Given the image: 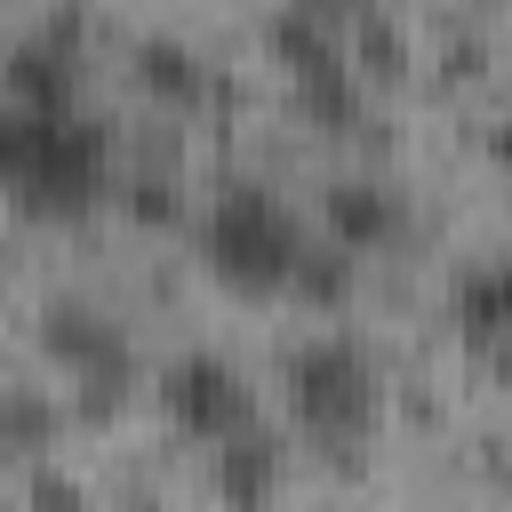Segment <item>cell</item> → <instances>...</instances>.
<instances>
[{
  "instance_id": "obj_1",
  "label": "cell",
  "mask_w": 512,
  "mask_h": 512,
  "mask_svg": "<svg viewBox=\"0 0 512 512\" xmlns=\"http://www.w3.org/2000/svg\"><path fill=\"white\" fill-rule=\"evenodd\" d=\"M0 192L40 216V224H72L112 192V136L72 104V112H32V104H0Z\"/></svg>"
},
{
  "instance_id": "obj_2",
  "label": "cell",
  "mask_w": 512,
  "mask_h": 512,
  "mask_svg": "<svg viewBox=\"0 0 512 512\" xmlns=\"http://www.w3.org/2000/svg\"><path fill=\"white\" fill-rule=\"evenodd\" d=\"M304 256V224L280 208V192L264 184H224L200 216V264L216 288L232 296H288V272Z\"/></svg>"
},
{
  "instance_id": "obj_3",
  "label": "cell",
  "mask_w": 512,
  "mask_h": 512,
  "mask_svg": "<svg viewBox=\"0 0 512 512\" xmlns=\"http://www.w3.org/2000/svg\"><path fill=\"white\" fill-rule=\"evenodd\" d=\"M376 408H384V376H376V360L352 336H312L288 360V416H296L304 440L360 448L376 432Z\"/></svg>"
},
{
  "instance_id": "obj_4",
  "label": "cell",
  "mask_w": 512,
  "mask_h": 512,
  "mask_svg": "<svg viewBox=\"0 0 512 512\" xmlns=\"http://www.w3.org/2000/svg\"><path fill=\"white\" fill-rule=\"evenodd\" d=\"M264 40H272V64H280L288 88H296V112H304L312 128L344 136V128L360 120V72H352V48L336 40V16L288 0Z\"/></svg>"
},
{
  "instance_id": "obj_5",
  "label": "cell",
  "mask_w": 512,
  "mask_h": 512,
  "mask_svg": "<svg viewBox=\"0 0 512 512\" xmlns=\"http://www.w3.org/2000/svg\"><path fill=\"white\" fill-rule=\"evenodd\" d=\"M160 408H168V424L192 432L200 448H216V440H232V432L256 424V392H248V376H240L232 360H216V352H184V360H168V368H160Z\"/></svg>"
},
{
  "instance_id": "obj_6",
  "label": "cell",
  "mask_w": 512,
  "mask_h": 512,
  "mask_svg": "<svg viewBox=\"0 0 512 512\" xmlns=\"http://www.w3.org/2000/svg\"><path fill=\"white\" fill-rule=\"evenodd\" d=\"M40 352H48L72 384H88L96 408L120 400V392H128V368H136L128 336H120L96 304H48V312H40Z\"/></svg>"
},
{
  "instance_id": "obj_7",
  "label": "cell",
  "mask_w": 512,
  "mask_h": 512,
  "mask_svg": "<svg viewBox=\"0 0 512 512\" xmlns=\"http://www.w3.org/2000/svg\"><path fill=\"white\" fill-rule=\"evenodd\" d=\"M8 104H32V112H72V104H80L72 24H48L40 40H24V48L8 56Z\"/></svg>"
},
{
  "instance_id": "obj_8",
  "label": "cell",
  "mask_w": 512,
  "mask_h": 512,
  "mask_svg": "<svg viewBox=\"0 0 512 512\" xmlns=\"http://www.w3.org/2000/svg\"><path fill=\"white\" fill-rule=\"evenodd\" d=\"M400 200L384 192V184H368V176H344V184H328V200H320V232L344 248V256H376V248H392L400 240Z\"/></svg>"
},
{
  "instance_id": "obj_9",
  "label": "cell",
  "mask_w": 512,
  "mask_h": 512,
  "mask_svg": "<svg viewBox=\"0 0 512 512\" xmlns=\"http://www.w3.org/2000/svg\"><path fill=\"white\" fill-rule=\"evenodd\" d=\"M448 320H456V336H464L472 352H504V344H512V248L480 256V264L456 280Z\"/></svg>"
},
{
  "instance_id": "obj_10",
  "label": "cell",
  "mask_w": 512,
  "mask_h": 512,
  "mask_svg": "<svg viewBox=\"0 0 512 512\" xmlns=\"http://www.w3.org/2000/svg\"><path fill=\"white\" fill-rule=\"evenodd\" d=\"M136 88L160 112H200L208 104V64H200L192 40H144L136 48Z\"/></svg>"
},
{
  "instance_id": "obj_11",
  "label": "cell",
  "mask_w": 512,
  "mask_h": 512,
  "mask_svg": "<svg viewBox=\"0 0 512 512\" xmlns=\"http://www.w3.org/2000/svg\"><path fill=\"white\" fill-rule=\"evenodd\" d=\"M216 488H224L232 504L272 496V488H280V440H264L256 424L232 432V440H216Z\"/></svg>"
},
{
  "instance_id": "obj_12",
  "label": "cell",
  "mask_w": 512,
  "mask_h": 512,
  "mask_svg": "<svg viewBox=\"0 0 512 512\" xmlns=\"http://www.w3.org/2000/svg\"><path fill=\"white\" fill-rule=\"evenodd\" d=\"M288 296L296 304H320V312H336L344 296H352V256L328 240V248H312L304 240V256H296V272H288Z\"/></svg>"
},
{
  "instance_id": "obj_13",
  "label": "cell",
  "mask_w": 512,
  "mask_h": 512,
  "mask_svg": "<svg viewBox=\"0 0 512 512\" xmlns=\"http://www.w3.org/2000/svg\"><path fill=\"white\" fill-rule=\"evenodd\" d=\"M48 432H56V408H48V400H32V392H0V464L40 456Z\"/></svg>"
},
{
  "instance_id": "obj_14",
  "label": "cell",
  "mask_w": 512,
  "mask_h": 512,
  "mask_svg": "<svg viewBox=\"0 0 512 512\" xmlns=\"http://www.w3.org/2000/svg\"><path fill=\"white\" fill-rule=\"evenodd\" d=\"M128 208H136L144 224H176V200H168V184H160V176H144V184H128Z\"/></svg>"
},
{
  "instance_id": "obj_15",
  "label": "cell",
  "mask_w": 512,
  "mask_h": 512,
  "mask_svg": "<svg viewBox=\"0 0 512 512\" xmlns=\"http://www.w3.org/2000/svg\"><path fill=\"white\" fill-rule=\"evenodd\" d=\"M360 56H368V72H384V80H392V72H400V32H376V24H368Z\"/></svg>"
},
{
  "instance_id": "obj_16",
  "label": "cell",
  "mask_w": 512,
  "mask_h": 512,
  "mask_svg": "<svg viewBox=\"0 0 512 512\" xmlns=\"http://www.w3.org/2000/svg\"><path fill=\"white\" fill-rule=\"evenodd\" d=\"M488 160L512 176V120H496V128H488Z\"/></svg>"
},
{
  "instance_id": "obj_17",
  "label": "cell",
  "mask_w": 512,
  "mask_h": 512,
  "mask_svg": "<svg viewBox=\"0 0 512 512\" xmlns=\"http://www.w3.org/2000/svg\"><path fill=\"white\" fill-rule=\"evenodd\" d=\"M304 8H320V16H344V8H360V0H304Z\"/></svg>"
}]
</instances>
